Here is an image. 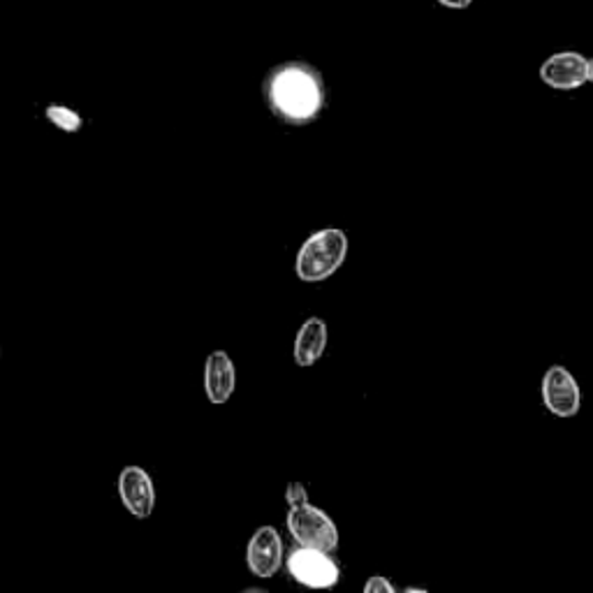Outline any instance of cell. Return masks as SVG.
Masks as SVG:
<instances>
[{"label":"cell","instance_id":"obj_1","mask_svg":"<svg viewBox=\"0 0 593 593\" xmlns=\"http://www.w3.org/2000/svg\"><path fill=\"white\" fill-rule=\"evenodd\" d=\"M267 110L281 123L309 125L328 110V84L322 72L307 61H285L267 72L262 82Z\"/></svg>","mask_w":593,"mask_h":593},{"label":"cell","instance_id":"obj_2","mask_svg":"<svg viewBox=\"0 0 593 593\" xmlns=\"http://www.w3.org/2000/svg\"><path fill=\"white\" fill-rule=\"evenodd\" d=\"M348 258V235L344 230H318L301 244L297 254V276L304 283H320L332 279Z\"/></svg>","mask_w":593,"mask_h":593},{"label":"cell","instance_id":"obj_3","mask_svg":"<svg viewBox=\"0 0 593 593\" xmlns=\"http://www.w3.org/2000/svg\"><path fill=\"white\" fill-rule=\"evenodd\" d=\"M287 531L295 538V543L301 547L322 549L334 554L338 547V531L332 522V517L311 503H301L287 510Z\"/></svg>","mask_w":593,"mask_h":593},{"label":"cell","instance_id":"obj_4","mask_svg":"<svg viewBox=\"0 0 593 593\" xmlns=\"http://www.w3.org/2000/svg\"><path fill=\"white\" fill-rule=\"evenodd\" d=\"M287 572L309 589H332L341 580V568L330 552L297 545L287 554Z\"/></svg>","mask_w":593,"mask_h":593},{"label":"cell","instance_id":"obj_5","mask_svg":"<svg viewBox=\"0 0 593 593\" xmlns=\"http://www.w3.org/2000/svg\"><path fill=\"white\" fill-rule=\"evenodd\" d=\"M543 401L545 408L556 418H572L580 412L582 406L580 385L566 367L554 365L547 369L543 379Z\"/></svg>","mask_w":593,"mask_h":593},{"label":"cell","instance_id":"obj_6","mask_svg":"<svg viewBox=\"0 0 593 593\" xmlns=\"http://www.w3.org/2000/svg\"><path fill=\"white\" fill-rule=\"evenodd\" d=\"M119 496L123 508L137 519H149L156 508V487L141 466H125L119 475Z\"/></svg>","mask_w":593,"mask_h":593},{"label":"cell","instance_id":"obj_7","mask_svg":"<svg viewBox=\"0 0 593 593\" xmlns=\"http://www.w3.org/2000/svg\"><path fill=\"white\" fill-rule=\"evenodd\" d=\"M246 564L256 578L269 580L283 566V541L274 527H260L246 547Z\"/></svg>","mask_w":593,"mask_h":593},{"label":"cell","instance_id":"obj_8","mask_svg":"<svg viewBox=\"0 0 593 593\" xmlns=\"http://www.w3.org/2000/svg\"><path fill=\"white\" fill-rule=\"evenodd\" d=\"M586 61L580 51H559L541 65V79L556 91H575L586 84Z\"/></svg>","mask_w":593,"mask_h":593},{"label":"cell","instance_id":"obj_9","mask_svg":"<svg viewBox=\"0 0 593 593\" xmlns=\"http://www.w3.org/2000/svg\"><path fill=\"white\" fill-rule=\"evenodd\" d=\"M237 387V371L225 350L209 353L205 362V392L213 406H223L230 401Z\"/></svg>","mask_w":593,"mask_h":593},{"label":"cell","instance_id":"obj_10","mask_svg":"<svg viewBox=\"0 0 593 593\" xmlns=\"http://www.w3.org/2000/svg\"><path fill=\"white\" fill-rule=\"evenodd\" d=\"M328 350V325L325 320L309 318L295 338V362L299 367H313Z\"/></svg>","mask_w":593,"mask_h":593},{"label":"cell","instance_id":"obj_11","mask_svg":"<svg viewBox=\"0 0 593 593\" xmlns=\"http://www.w3.org/2000/svg\"><path fill=\"white\" fill-rule=\"evenodd\" d=\"M45 116L51 125H57V128L63 133H79L84 125L82 114L65 104H49L45 110Z\"/></svg>","mask_w":593,"mask_h":593},{"label":"cell","instance_id":"obj_12","mask_svg":"<svg viewBox=\"0 0 593 593\" xmlns=\"http://www.w3.org/2000/svg\"><path fill=\"white\" fill-rule=\"evenodd\" d=\"M285 501H287V508L301 506V503L309 501V492H307V487H304L301 482H293V484H287Z\"/></svg>","mask_w":593,"mask_h":593},{"label":"cell","instance_id":"obj_13","mask_svg":"<svg viewBox=\"0 0 593 593\" xmlns=\"http://www.w3.org/2000/svg\"><path fill=\"white\" fill-rule=\"evenodd\" d=\"M367 593H394V584L387 578H381V575H371L365 584Z\"/></svg>","mask_w":593,"mask_h":593},{"label":"cell","instance_id":"obj_14","mask_svg":"<svg viewBox=\"0 0 593 593\" xmlns=\"http://www.w3.org/2000/svg\"><path fill=\"white\" fill-rule=\"evenodd\" d=\"M443 8L447 10H466L469 5H473V0H436Z\"/></svg>","mask_w":593,"mask_h":593},{"label":"cell","instance_id":"obj_15","mask_svg":"<svg viewBox=\"0 0 593 593\" xmlns=\"http://www.w3.org/2000/svg\"><path fill=\"white\" fill-rule=\"evenodd\" d=\"M586 82L593 84V59L586 61Z\"/></svg>","mask_w":593,"mask_h":593},{"label":"cell","instance_id":"obj_16","mask_svg":"<svg viewBox=\"0 0 593 593\" xmlns=\"http://www.w3.org/2000/svg\"><path fill=\"white\" fill-rule=\"evenodd\" d=\"M0 355H3V350H0Z\"/></svg>","mask_w":593,"mask_h":593}]
</instances>
